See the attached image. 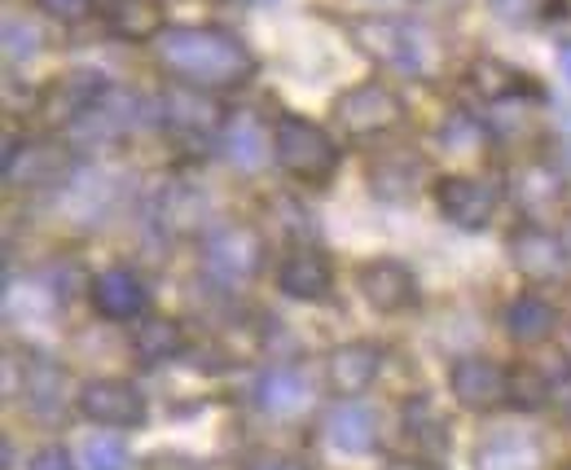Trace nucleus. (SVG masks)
I'll use <instances>...</instances> for the list:
<instances>
[{"label": "nucleus", "mask_w": 571, "mask_h": 470, "mask_svg": "<svg viewBox=\"0 0 571 470\" xmlns=\"http://www.w3.org/2000/svg\"><path fill=\"white\" fill-rule=\"evenodd\" d=\"M154 53L163 71L198 89H233V84H247L256 71L251 49L220 27H168L159 31Z\"/></svg>", "instance_id": "f257e3e1"}, {"label": "nucleus", "mask_w": 571, "mask_h": 470, "mask_svg": "<svg viewBox=\"0 0 571 470\" xmlns=\"http://www.w3.org/2000/svg\"><path fill=\"white\" fill-rule=\"evenodd\" d=\"M357 40H361V49L370 58H379L382 67L404 71V76H435V67H440L435 36L422 22L365 18V22H357Z\"/></svg>", "instance_id": "f03ea898"}, {"label": "nucleus", "mask_w": 571, "mask_h": 470, "mask_svg": "<svg viewBox=\"0 0 571 470\" xmlns=\"http://www.w3.org/2000/svg\"><path fill=\"white\" fill-rule=\"evenodd\" d=\"M273 154L286 172L303 186H325L339 168V146L330 141V132L303 114H282L273 128Z\"/></svg>", "instance_id": "7ed1b4c3"}, {"label": "nucleus", "mask_w": 571, "mask_h": 470, "mask_svg": "<svg viewBox=\"0 0 571 470\" xmlns=\"http://www.w3.org/2000/svg\"><path fill=\"white\" fill-rule=\"evenodd\" d=\"M334 123L343 137L352 141H370V137H387L404 123V101L395 89H387L379 80H365V84H352L348 93L334 97L330 106Z\"/></svg>", "instance_id": "20e7f679"}, {"label": "nucleus", "mask_w": 571, "mask_h": 470, "mask_svg": "<svg viewBox=\"0 0 571 470\" xmlns=\"http://www.w3.org/2000/svg\"><path fill=\"white\" fill-rule=\"evenodd\" d=\"M71 163L62 141H4V181L13 189H58L71 177Z\"/></svg>", "instance_id": "39448f33"}, {"label": "nucleus", "mask_w": 571, "mask_h": 470, "mask_svg": "<svg viewBox=\"0 0 571 470\" xmlns=\"http://www.w3.org/2000/svg\"><path fill=\"white\" fill-rule=\"evenodd\" d=\"M202 260L224 282H247L264 264V238L251 224H216L202 238Z\"/></svg>", "instance_id": "423d86ee"}, {"label": "nucleus", "mask_w": 571, "mask_h": 470, "mask_svg": "<svg viewBox=\"0 0 571 470\" xmlns=\"http://www.w3.org/2000/svg\"><path fill=\"white\" fill-rule=\"evenodd\" d=\"M505 251H510V264H514L528 282H559L571 264L568 238H559V233H550V229H541V224L514 229L510 242H505Z\"/></svg>", "instance_id": "0eeeda50"}, {"label": "nucleus", "mask_w": 571, "mask_h": 470, "mask_svg": "<svg viewBox=\"0 0 571 470\" xmlns=\"http://www.w3.org/2000/svg\"><path fill=\"white\" fill-rule=\"evenodd\" d=\"M449 387L458 404L471 413H492L510 400V374L492 357H458L449 366Z\"/></svg>", "instance_id": "6e6552de"}, {"label": "nucleus", "mask_w": 571, "mask_h": 470, "mask_svg": "<svg viewBox=\"0 0 571 470\" xmlns=\"http://www.w3.org/2000/svg\"><path fill=\"white\" fill-rule=\"evenodd\" d=\"M80 413L97 427H141L146 422V396L123 378H97L80 391Z\"/></svg>", "instance_id": "1a4fd4ad"}, {"label": "nucleus", "mask_w": 571, "mask_h": 470, "mask_svg": "<svg viewBox=\"0 0 571 470\" xmlns=\"http://www.w3.org/2000/svg\"><path fill=\"white\" fill-rule=\"evenodd\" d=\"M224 110L211 101V97H202L198 84H181V89H172L168 101H163V123H168V132L172 137H181V141H190V146H207L216 132H220V119Z\"/></svg>", "instance_id": "9d476101"}, {"label": "nucleus", "mask_w": 571, "mask_h": 470, "mask_svg": "<svg viewBox=\"0 0 571 470\" xmlns=\"http://www.w3.org/2000/svg\"><path fill=\"white\" fill-rule=\"evenodd\" d=\"M110 93L106 76L101 71H71V76H58L44 93H40V114L49 123H76L80 114H89L101 97Z\"/></svg>", "instance_id": "9b49d317"}, {"label": "nucleus", "mask_w": 571, "mask_h": 470, "mask_svg": "<svg viewBox=\"0 0 571 470\" xmlns=\"http://www.w3.org/2000/svg\"><path fill=\"white\" fill-rule=\"evenodd\" d=\"M435 207L458 229H483L497 211V186H488L479 177H444L435 186Z\"/></svg>", "instance_id": "f8f14e48"}, {"label": "nucleus", "mask_w": 571, "mask_h": 470, "mask_svg": "<svg viewBox=\"0 0 571 470\" xmlns=\"http://www.w3.org/2000/svg\"><path fill=\"white\" fill-rule=\"evenodd\" d=\"M357 286H361L365 303L379 308V312H404V308L418 303V282H413V273L400 260H370V264H361Z\"/></svg>", "instance_id": "ddd939ff"}, {"label": "nucleus", "mask_w": 571, "mask_h": 470, "mask_svg": "<svg viewBox=\"0 0 571 470\" xmlns=\"http://www.w3.org/2000/svg\"><path fill=\"white\" fill-rule=\"evenodd\" d=\"M89 294H93V308L106 321H132L150 308V290L132 269H110V273L93 278Z\"/></svg>", "instance_id": "4468645a"}, {"label": "nucleus", "mask_w": 571, "mask_h": 470, "mask_svg": "<svg viewBox=\"0 0 571 470\" xmlns=\"http://www.w3.org/2000/svg\"><path fill=\"white\" fill-rule=\"evenodd\" d=\"M278 286H282V294H290V299L317 303V299L330 294L334 269H330V260L317 247H294L282 264H278Z\"/></svg>", "instance_id": "2eb2a0df"}, {"label": "nucleus", "mask_w": 571, "mask_h": 470, "mask_svg": "<svg viewBox=\"0 0 571 470\" xmlns=\"http://www.w3.org/2000/svg\"><path fill=\"white\" fill-rule=\"evenodd\" d=\"M379 348L365 343V339H352V343H339L325 361V378L334 387V396H361L374 378H379Z\"/></svg>", "instance_id": "dca6fc26"}, {"label": "nucleus", "mask_w": 571, "mask_h": 470, "mask_svg": "<svg viewBox=\"0 0 571 470\" xmlns=\"http://www.w3.org/2000/svg\"><path fill=\"white\" fill-rule=\"evenodd\" d=\"M545 449L528 431H497L475 449V470H541Z\"/></svg>", "instance_id": "f3484780"}, {"label": "nucleus", "mask_w": 571, "mask_h": 470, "mask_svg": "<svg viewBox=\"0 0 571 470\" xmlns=\"http://www.w3.org/2000/svg\"><path fill=\"white\" fill-rule=\"evenodd\" d=\"M325 436H330V444H334L339 453H352V458H357V453H370V449H374V440H379V418H374L365 404L343 400V404L330 409Z\"/></svg>", "instance_id": "a211bd4d"}, {"label": "nucleus", "mask_w": 571, "mask_h": 470, "mask_svg": "<svg viewBox=\"0 0 571 470\" xmlns=\"http://www.w3.org/2000/svg\"><path fill=\"white\" fill-rule=\"evenodd\" d=\"M101 18L110 27V36L119 40H159L163 31V0H106L101 4Z\"/></svg>", "instance_id": "6ab92c4d"}, {"label": "nucleus", "mask_w": 571, "mask_h": 470, "mask_svg": "<svg viewBox=\"0 0 571 470\" xmlns=\"http://www.w3.org/2000/svg\"><path fill=\"white\" fill-rule=\"evenodd\" d=\"M186 352V326L172 317H150L132 330V357L141 366H163Z\"/></svg>", "instance_id": "aec40b11"}, {"label": "nucleus", "mask_w": 571, "mask_h": 470, "mask_svg": "<svg viewBox=\"0 0 571 470\" xmlns=\"http://www.w3.org/2000/svg\"><path fill=\"white\" fill-rule=\"evenodd\" d=\"M422 172H427V163L418 159V154H409V150H387L379 154L374 163H370V189L379 193V198H409L418 181H422Z\"/></svg>", "instance_id": "412c9836"}, {"label": "nucleus", "mask_w": 571, "mask_h": 470, "mask_svg": "<svg viewBox=\"0 0 571 470\" xmlns=\"http://www.w3.org/2000/svg\"><path fill=\"white\" fill-rule=\"evenodd\" d=\"M554 326H559V312L537 294H519L505 308V334L514 343H545L554 334Z\"/></svg>", "instance_id": "4be33fe9"}, {"label": "nucleus", "mask_w": 571, "mask_h": 470, "mask_svg": "<svg viewBox=\"0 0 571 470\" xmlns=\"http://www.w3.org/2000/svg\"><path fill=\"white\" fill-rule=\"evenodd\" d=\"M514 198H519V207H523L528 216H545V211L563 198V181H559V172L545 168V163L519 168V177H514Z\"/></svg>", "instance_id": "5701e85b"}, {"label": "nucleus", "mask_w": 571, "mask_h": 470, "mask_svg": "<svg viewBox=\"0 0 571 470\" xmlns=\"http://www.w3.org/2000/svg\"><path fill=\"white\" fill-rule=\"evenodd\" d=\"M22 396H27V404H31L40 418H53L58 404H62V370H58L53 361L36 357V361L27 366V378H22Z\"/></svg>", "instance_id": "b1692460"}, {"label": "nucleus", "mask_w": 571, "mask_h": 470, "mask_svg": "<svg viewBox=\"0 0 571 470\" xmlns=\"http://www.w3.org/2000/svg\"><path fill=\"white\" fill-rule=\"evenodd\" d=\"M260 404L278 418H290L308 404V382L294 374V370H269L260 378Z\"/></svg>", "instance_id": "393cba45"}, {"label": "nucleus", "mask_w": 571, "mask_h": 470, "mask_svg": "<svg viewBox=\"0 0 571 470\" xmlns=\"http://www.w3.org/2000/svg\"><path fill=\"white\" fill-rule=\"evenodd\" d=\"M224 150H229V163H233V168H242V172H256V168L269 159V150H264V132H260V123H256V119H247V114H238V123L229 128Z\"/></svg>", "instance_id": "a878e982"}, {"label": "nucleus", "mask_w": 571, "mask_h": 470, "mask_svg": "<svg viewBox=\"0 0 571 470\" xmlns=\"http://www.w3.org/2000/svg\"><path fill=\"white\" fill-rule=\"evenodd\" d=\"M471 84H475L488 101H505V97H519L523 76H519L514 67L497 62V58H483V62H475V71H471Z\"/></svg>", "instance_id": "bb28decb"}, {"label": "nucleus", "mask_w": 571, "mask_h": 470, "mask_svg": "<svg viewBox=\"0 0 571 470\" xmlns=\"http://www.w3.org/2000/svg\"><path fill=\"white\" fill-rule=\"evenodd\" d=\"M550 396H554V382H550L545 370H537V366L510 370V404H519V409H541Z\"/></svg>", "instance_id": "cd10ccee"}, {"label": "nucleus", "mask_w": 571, "mask_h": 470, "mask_svg": "<svg viewBox=\"0 0 571 470\" xmlns=\"http://www.w3.org/2000/svg\"><path fill=\"white\" fill-rule=\"evenodd\" d=\"M159 202H163V224L168 229H186V224H198V216H202V198L193 193L190 186H181V181H168V189L159 193Z\"/></svg>", "instance_id": "c85d7f7f"}, {"label": "nucleus", "mask_w": 571, "mask_h": 470, "mask_svg": "<svg viewBox=\"0 0 571 470\" xmlns=\"http://www.w3.org/2000/svg\"><path fill=\"white\" fill-rule=\"evenodd\" d=\"M84 467L89 470H128L132 467V458H128L123 440H114V436H93V440L84 444Z\"/></svg>", "instance_id": "c756f323"}, {"label": "nucleus", "mask_w": 571, "mask_h": 470, "mask_svg": "<svg viewBox=\"0 0 571 470\" xmlns=\"http://www.w3.org/2000/svg\"><path fill=\"white\" fill-rule=\"evenodd\" d=\"M404 422H409V436H418L422 444H449V436H444V422L435 418V409L427 404V400H413L409 409H404Z\"/></svg>", "instance_id": "7c9ffc66"}, {"label": "nucleus", "mask_w": 571, "mask_h": 470, "mask_svg": "<svg viewBox=\"0 0 571 470\" xmlns=\"http://www.w3.org/2000/svg\"><path fill=\"white\" fill-rule=\"evenodd\" d=\"M36 49H40V31L31 22H22V18H9L4 22V53L9 58H31Z\"/></svg>", "instance_id": "2f4dec72"}, {"label": "nucleus", "mask_w": 571, "mask_h": 470, "mask_svg": "<svg viewBox=\"0 0 571 470\" xmlns=\"http://www.w3.org/2000/svg\"><path fill=\"white\" fill-rule=\"evenodd\" d=\"M36 9H44L49 18L76 27V22H84V18L93 13V0H36Z\"/></svg>", "instance_id": "473e14b6"}, {"label": "nucleus", "mask_w": 571, "mask_h": 470, "mask_svg": "<svg viewBox=\"0 0 571 470\" xmlns=\"http://www.w3.org/2000/svg\"><path fill=\"white\" fill-rule=\"evenodd\" d=\"M475 123L467 119V114H453L444 128H440V141L449 146V150H471V141H475Z\"/></svg>", "instance_id": "72a5a7b5"}, {"label": "nucleus", "mask_w": 571, "mask_h": 470, "mask_svg": "<svg viewBox=\"0 0 571 470\" xmlns=\"http://www.w3.org/2000/svg\"><path fill=\"white\" fill-rule=\"evenodd\" d=\"M31 470H80V467L71 462V453H67V449L49 444V449H40V453L31 458Z\"/></svg>", "instance_id": "f704fd0d"}, {"label": "nucleus", "mask_w": 571, "mask_h": 470, "mask_svg": "<svg viewBox=\"0 0 571 470\" xmlns=\"http://www.w3.org/2000/svg\"><path fill=\"white\" fill-rule=\"evenodd\" d=\"M247 470H308L299 458H286V453H260V458H251Z\"/></svg>", "instance_id": "c9c22d12"}, {"label": "nucleus", "mask_w": 571, "mask_h": 470, "mask_svg": "<svg viewBox=\"0 0 571 470\" xmlns=\"http://www.w3.org/2000/svg\"><path fill=\"white\" fill-rule=\"evenodd\" d=\"M387 470H440V467H431V462H418V458H413V462H409V458H391V467Z\"/></svg>", "instance_id": "e433bc0d"}, {"label": "nucleus", "mask_w": 571, "mask_h": 470, "mask_svg": "<svg viewBox=\"0 0 571 470\" xmlns=\"http://www.w3.org/2000/svg\"><path fill=\"white\" fill-rule=\"evenodd\" d=\"M563 76H568V80H571V44H568V49H563Z\"/></svg>", "instance_id": "4c0bfd02"}, {"label": "nucleus", "mask_w": 571, "mask_h": 470, "mask_svg": "<svg viewBox=\"0 0 571 470\" xmlns=\"http://www.w3.org/2000/svg\"><path fill=\"white\" fill-rule=\"evenodd\" d=\"M563 413H571V396H563Z\"/></svg>", "instance_id": "58836bf2"}, {"label": "nucleus", "mask_w": 571, "mask_h": 470, "mask_svg": "<svg viewBox=\"0 0 571 470\" xmlns=\"http://www.w3.org/2000/svg\"><path fill=\"white\" fill-rule=\"evenodd\" d=\"M568 251H571V224H568Z\"/></svg>", "instance_id": "ea45409f"}, {"label": "nucleus", "mask_w": 571, "mask_h": 470, "mask_svg": "<svg viewBox=\"0 0 571 470\" xmlns=\"http://www.w3.org/2000/svg\"><path fill=\"white\" fill-rule=\"evenodd\" d=\"M563 470H571V462H568V467H563Z\"/></svg>", "instance_id": "a19ab883"}]
</instances>
